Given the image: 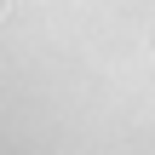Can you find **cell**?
I'll return each mask as SVG.
<instances>
[{"mask_svg":"<svg viewBox=\"0 0 155 155\" xmlns=\"http://www.w3.org/2000/svg\"><path fill=\"white\" fill-rule=\"evenodd\" d=\"M0 12H6V0H0Z\"/></svg>","mask_w":155,"mask_h":155,"instance_id":"6da1fadb","label":"cell"}]
</instances>
